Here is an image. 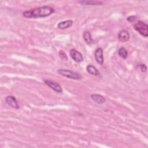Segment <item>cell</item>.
Masks as SVG:
<instances>
[{"label":"cell","mask_w":148,"mask_h":148,"mask_svg":"<svg viewBox=\"0 0 148 148\" xmlns=\"http://www.w3.org/2000/svg\"><path fill=\"white\" fill-rule=\"evenodd\" d=\"M54 12V9L50 6H43L25 10L23 15L26 18H41L50 16Z\"/></svg>","instance_id":"6da1fadb"},{"label":"cell","mask_w":148,"mask_h":148,"mask_svg":"<svg viewBox=\"0 0 148 148\" xmlns=\"http://www.w3.org/2000/svg\"><path fill=\"white\" fill-rule=\"evenodd\" d=\"M57 73L61 76L71 79L80 80L82 77L80 73L66 69H59L57 70Z\"/></svg>","instance_id":"7a4b0ae2"},{"label":"cell","mask_w":148,"mask_h":148,"mask_svg":"<svg viewBox=\"0 0 148 148\" xmlns=\"http://www.w3.org/2000/svg\"><path fill=\"white\" fill-rule=\"evenodd\" d=\"M134 28L144 37H147L148 26L144 22L142 21H138L136 23L134 24Z\"/></svg>","instance_id":"3957f363"},{"label":"cell","mask_w":148,"mask_h":148,"mask_svg":"<svg viewBox=\"0 0 148 148\" xmlns=\"http://www.w3.org/2000/svg\"><path fill=\"white\" fill-rule=\"evenodd\" d=\"M45 83L50 88H51L53 90L58 93L62 92V88L61 86L57 82L50 80H43Z\"/></svg>","instance_id":"277c9868"},{"label":"cell","mask_w":148,"mask_h":148,"mask_svg":"<svg viewBox=\"0 0 148 148\" xmlns=\"http://www.w3.org/2000/svg\"><path fill=\"white\" fill-rule=\"evenodd\" d=\"M69 54L71 58L76 62H80L83 61L82 54L75 49H72L69 51Z\"/></svg>","instance_id":"5b68a950"},{"label":"cell","mask_w":148,"mask_h":148,"mask_svg":"<svg viewBox=\"0 0 148 148\" xmlns=\"http://www.w3.org/2000/svg\"><path fill=\"white\" fill-rule=\"evenodd\" d=\"M94 57L96 61L100 65H102L103 63V50L102 48L99 47L94 52Z\"/></svg>","instance_id":"8992f818"},{"label":"cell","mask_w":148,"mask_h":148,"mask_svg":"<svg viewBox=\"0 0 148 148\" xmlns=\"http://www.w3.org/2000/svg\"><path fill=\"white\" fill-rule=\"evenodd\" d=\"M5 101H6V102L7 103V104L8 105L12 106V108H13L14 109L19 108V105L17 102V99H16V98L12 96V95H8L6 97Z\"/></svg>","instance_id":"52a82bcc"},{"label":"cell","mask_w":148,"mask_h":148,"mask_svg":"<svg viewBox=\"0 0 148 148\" xmlns=\"http://www.w3.org/2000/svg\"><path fill=\"white\" fill-rule=\"evenodd\" d=\"M118 39L121 42H127L130 39L129 32L125 29L121 30L118 34Z\"/></svg>","instance_id":"ba28073f"},{"label":"cell","mask_w":148,"mask_h":148,"mask_svg":"<svg viewBox=\"0 0 148 148\" xmlns=\"http://www.w3.org/2000/svg\"><path fill=\"white\" fill-rule=\"evenodd\" d=\"M73 24V21L71 20H68L60 22L57 24V27L60 29H65L71 27Z\"/></svg>","instance_id":"9c48e42d"},{"label":"cell","mask_w":148,"mask_h":148,"mask_svg":"<svg viewBox=\"0 0 148 148\" xmlns=\"http://www.w3.org/2000/svg\"><path fill=\"white\" fill-rule=\"evenodd\" d=\"M91 98L96 103H99V104H102L105 102V98L103 96L98 94H94L91 95Z\"/></svg>","instance_id":"30bf717a"},{"label":"cell","mask_w":148,"mask_h":148,"mask_svg":"<svg viewBox=\"0 0 148 148\" xmlns=\"http://www.w3.org/2000/svg\"><path fill=\"white\" fill-rule=\"evenodd\" d=\"M86 69H87V71L91 75H92L94 76H98L100 74V72L97 69V68H96L92 65H91V64L88 65L86 67Z\"/></svg>","instance_id":"8fae6325"},{"label":"cell","mask_w":148,"mask_h":148,"mask_svg":"<svg viewBox=\"0 0 148 148\" xmlns=\"http://www.w3.org/2000/svg\"><path fill=\"white\" fill-rule=\"evenodd\" d=\"M79 3L82 5H88V6H96L101 5L102 4V2L95 1H79Z\"/></svg>","instance_id":"7c38bea8"},{"label":"cell","mask_w":148,"mask_h":148,"mask_svg":"<svg viewBox=\"0 0 148 148\" xmlns=\"http://www.w3.org/2000/svg\"><path fill=\"white\" fill-rule=\"evenodd\" d=\"M83 39L86 43L88 45H90L93 42L91 35L89 31H85L83 33Z\"/></svg>","instance_id":"4fadbf2b"},{"label":"cell","mask_w":148,"mask_h":148,"mask_svg":"<svg viewBox=\"0 0 148 148\" xmlns=\"http://www.w3.org/2000/svg\"><path fill=\"white\" fill-rule=\"evenodd\" d=\"M118 54L123 59H126L128 57V52L127 50L124 47H121L118 50Z\"/></svg>","instance_id":"5bb4252c"},{"label":"cell","mask_w":148,"mask_h":148,"mask_svg":"<svg viewBox=\"0 0 148 148\" xmlns=\"http://www.w3.org/2000/svg\"><path fill=\"white\" fill-rule=\"evenodd\" d=\"M59 56L63 60H68V57H67L66 53L63 50H60Z\"/></svg>","instance_id":"9a60e30c"},{"label":"cell","mask_w":148,"mask_h":148,"mask_svg":"<svg viewBox=\"0 0 148 148\" xmlns=\"http://www.w3.org/2000/svg\"><path fill=\"white\" fill-rule=\"evenodd\" d=\"M136 20V16H130L127 18V20L131 23H134Z\"/></svg>","instance_id":"2e32d148"},{"label":"cell","mask_w":148,"mask_h":148,"mask_svg":"<svg viewBox=\"0 0 148 148\" xmlns=\"http://www.w3.org/2000/svg\"><path fill=\"white\" fill-rule=\"evenodd\" d=\"M139 67L140 69V71L143 72H145L147 71V66H146L145 64H140L139 65Z\"/></svg>","instance_id":"e0dca14e"}]
</instances>
